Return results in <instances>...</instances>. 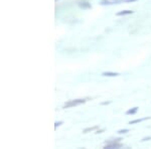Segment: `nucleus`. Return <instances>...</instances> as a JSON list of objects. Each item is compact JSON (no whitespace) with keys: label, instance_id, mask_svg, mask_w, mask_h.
I'll use <instances>...</instances> for the list:
<instances>
[{"label":"nucleus","instance_id":"obj_1","mask_svg":"<svg viewBox=\"0 0 151 149\" xmlns=\"http://www.w3.org/2000/svg\"><path fill=\"white\" fill-rule=\"evenodd\" d=\"M86 102L85 99H77V100H72V101L68 102V103L65 104L64 108H70V107H74V106H77V105H80V104H84Z\"/></svg>","mask_w":151,"mask_h":149},{"label":"nucleus","instance_id":"obj_2","mask_svg":"<svg viewBox=\"0 0 151 149\" xmlns=\"http://www.w3.org/2000/svg\"><path fill=\"white\" fill-rule=\"evenodd\" d=\"M122 147V144L118 143V142H115V143H109L105 146V149H114V148H120Z\"/></svg>","mask_w":151,"mask_h":149},{"label":"nucleus","instance_id":"obj_3","mask_svg":"<svg viewBox=\"0 0 151 149\" xmlns=\"http://www.w3.org/2000/svg\"><path fill=\"white\" fill-rule=\"evenodd\" d=\"M79 6H80V8H83V9H90V8H92L91 3H89V2H86V1L79 2Z\"/></svg>","mask_w":151,"mask_h":149},{"label":"nucleus","instance_id":"obj_4","mask_svg":"<svg viewBox=\"0 0 151 149\" xmlns=\"http://www.w3.org/2000/svg\"><path fill=\"white\" fill-rule=\"evenodd\" d=\"M120 75L119 73H114V72H104L102 73L103 77H118Z\"/></svg>","mask_w":151,"mask_h":149},{"label":"nucleus","instance_id":"obj_5","mask_svg":"<svg viewBox=\"0 0 151 149\" xmlns=\"http://www.w3.org/2000/svg\"><path fill=\"white\" fill-rule=\"evenodd\" d=\"M133 11L132 10H122L118 13H116L117 16H124V15H129V14H132Z\"/></svg>","mask_w":151,"mask_h":149},{"label":"nucleus","instance_id":"obj_6","mask_svg":"<svg viewBox=\"0 0 151 149\" xmlns=\"http://www.w3.org/2000/svg\"><path fill=\"white\" fill-rule=\"evenodd\" d=\"M148 119H151V117H145V118H141V119H136V120H132L129 122V124H136V123H140V122H143L145 120H148Z\"/></svg>","mask_w":151,"mask_h":149},{"label":"nucleus","instance_id":"obj_7","mask_svg":"<svg viewBox=\"0 0 151 149\" xmlns=\"http://www.w3.org/2000/svg\"><path fill=\"white\" fill-rule=\"evenodd\" d=\"M138 111V107H134L132 109H129L127 112H126V115H134L136 114Z\"/></svg>","mask_w":151,"mask_h":149},{"label":"nucleus","instance_id":"obj_8","mask_svg":"<svg viewBox=\"0 0 151 149\" xmlns=\"http://www.w3.org/2000/svg\"><path fill=\"white\" fill-rule=\"evenodd\" d=\"M100 4H101V5H111V4H113V3H112V1H110V0H101Z\"/></svg>","mask_w":151,"mask_h":149},{"label":"nucleus","instance_id":"obj_9","mask_svg":"<svg viewBox=\"0 0 151 149\" xmlns=\"http://www.w3.org/2000/svg\"><path fill=\"white\" fill-rule=\"evenodd\" d=\"M97 128H98V127H97V126H94V127H90V128H86V129H84V131H83V133H88V132L94 131V130H96Z\"/></svg>","mask_w":151,"mask_h":149},{"label":"nucleus","instance_id":"obj_10","mask_svg":"<svg viewBox=\"0 0 151 149\" xmlns=\"http://www.w3.org/2000/svg\"><path fill=\"white\" fill-rule=\"evenodd\" d=\"M129 132V129H121V130H119L117 133L118 134H126V133H128Z\"/></svg>","mask_w":151,"mask_h":149},{"label":"nucleus","instance_id":"obj_11","mask_svg":"<svg viewBox=\"0 0 151 149\" xmlns=\"http://www.w3.org/2000/svg\"><path fill=\"white\" fill-rule=\"evenodd\" d=\"M63 123H64V122H63V121H58V122H55V128H57L58 126H60V125H62Z\"/></svg>","mask_w":151,"mask_h":149},{"label":"nucleus","instance_id":"obj_12","mask_svg":"<svg viewBox=\"0 0 151 149\" xmlns=\"http://www.w3.org/2000/svg\"><path fill=\"white\" fill-rule=\"evenodd\" d=\"M148 140H151V137H150V136H148V137H144L141 141H142V142H144V141H148Z\"/></svg>","mask_w":151,"mask_h":149},{"label":"nucleus","instance_id":"obj_13","mask_svg":"<svg viewBox=\"0 0 151 149\" xmlns=\"http://www.w3.org/2000/svg\"><path fill=\"white\" fill-rule=\"evenodd\" d=\"M110 103H111L110 101H108V102H102V103H101V105H102V106H104V105H109V104H110Z\"/></svg>","mask_w":151,"mask_h":149},{"label":"nucleus","instance_id":"obj_14","mask_svg":"<svg viewBox=\"0 0 151 149\" xmlns=\"http://www.w3.org/2000/svg\"><path fill=\"white\" fill-rule=\"evenodd\" d=\"M103 132H104V130H103V129H102V130H98V131H97V132H96V134H99V133H103Z\"/></svg>","mask_w":151,"mask_h":149}]
</instances>
